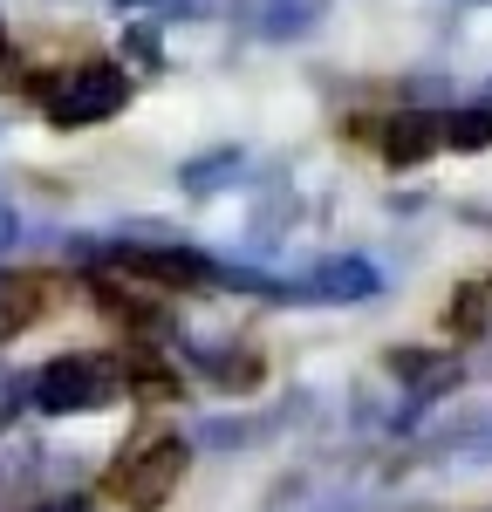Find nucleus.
I'll list each match as a JSON object with an SVG mask.
<instances>
[{"mask_svg": "<svg viewBox=\"0 0 492 512\" xmlns=\"http://www.w3.org/2000/svg\"><path fill=\"white\" fill-rule=\"evenodd\" d=\"M178 478H185V444L178 437H151V444H137V451H123L110 478H103V499L123 512H158L171 492H178Z\"/></svg>", "mask_w": 492, "mask_h": 512, "instance_id": "1", "label": "nucleus"}, {"mask_svg": "<svg viewBox=\"0 0 492 512\" xmlns=\"http://www.w3.org/2000/svg\"><path fill=\"white\" fill-rule=\"evenodd\" d=\"M48 123H96V117H117L123 96H130V76H117L110 62H96V69H76V76H48L35 89Z\"/></svg>", "mask_w": 492, "mask_h": 512, "instance_id": "2", "label": "nucleus"}, {"mask_svg": "<svg viewBox=\"0 0 492 512\" xmlns=\"http://www.w3.org/2000/svg\"><path fill=\"white\" fill-rule=\"evenodd\" d=\"M62 301H69V280H62V274H14V280H0V335L35 328V321L55 315Z\"/></svg>", "mask_w": 492, "mask_h": 512, "instance_id": "3", "label": "nucleus"}, {"mask_svg": "<svg viewBox=\"0 0 492 512\" xmlns=\"http://www.w3.org/2000/svg\"><path fill=\"white\" fill-rule=\"evenodd\" d=\"M103 383H110V369L103 362H55L48 376H41V403L48 410H96L103 403Z\"/></svg>", "mask_w": 492, "mask_h": 512, "instance_id": "4", "label": "nucleus"}, {"mask_svg": "<svg viewBox=\"0 0 492 512\" xmlns=\"http://www.w3.org/2000/svg\"><path fill=\"white\" fill-rule=\"evenodd\" d=\"M431 151H445V123L438 117H390L383 123V158L390 164H417V158H431Z\"/></svg>", "mask_w": 492, "mask_h": 512, "instance_id": "5", "label": "nucleus"}, {"mask_svg": "<svg viewBox=\"0 0 492 512\" xmlns=\"http://www.w3.org/2000/svg\"><path fill=\"white\" fill-rule=\"evenodd\" d=\"M492 144V117H451L445 123V151H486Z\"/></svg>", "mask_w": 492, "mask_h": 512, "instance_id": "6", "label": "nucleus"}, {"mask_svg": "<svg viewBox=\"0 0 492 512\" xmlns=\"http://www.w3.org/2000/svg\"><path fill=\"white\" fill-rule=\"evenodd\" d=\"M486 308H492L486 287H465V315H451V328H458V335H479V328H486Z\"/></svg>", "mask_w": 492, "mask_h": 512, "instance_id": "7", "label": "nucleus"}, {"mask_svg": "<svg viewBox=\"0 0 492 512\" xmlns=\"http://www.w3.org/2000/svg\"><path fill=\"white\" fill-rule=\"evenodd\" d=\"M0 89H21V69H14V48L0 41Z\"/></svg>", "mask_w": 492, "mask_h": 512, "instance_id": "8", "label": "nucleus"}]
</instances>
